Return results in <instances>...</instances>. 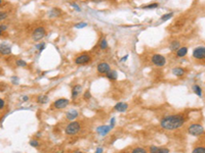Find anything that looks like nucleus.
Segmentation results:
<instances>
[{
  "label": "nucleus",
  "mask_w": 205,
  "mask_h": 153,
  "mask_svg": "<svg viewBox=\"0 0 205 153\" xmlns=\"http://www.w3.org/2000/svg\"><path fill=\"white\" fill-rule=\"evenodd\" d=\"M188 118L185 113H178V115H172L163 118L160 121V126L162 129L167 130V131H173V130L180 129L184 126Z\"/></svg>",
  "instance_id": "f257e3e1"
},
{
  "label": "nucleus",
  "mask_w": 205,
  "mask_h": 153,
  "mask_svg": "<svg viewBox=\"0 0 205 153\" xmlns=\"http://www.w3.org/2000/svg\"><path fill=\"white\" fill-rule=\"evenodd\" d=\"M81 130V124L79 121H72L69 124H67L66 129H65V133L68 136H73V135L78 134Z\"/></svg>",
  "instance_id": "f03ea898"
},
{
  "label": "nucleus",
  "mask_w": 205,
  "mask_h": 153,
  "mask_svg": "<svg viewBox=\"0 0 205 153\" xmlns=\"http://www.w3.org/2000/svg\"><path fill=\"white\" fill-rule=\"evenodd\" d=\"M92 60V57L91 55H90L89 53H81L79 54V55H77L76 57L74 58V62L75 64H77V66H84V64H88L89 62H91Z\"/></svg>",
  "instance_id": "7ed1b4c3"
},
{
  "label": "nucleus",
  "mask_w": 205,
  "mask_h": 153,
  "mask_svg": "<svg viewBox=\"0 0 205 153\" xmlns=\"http://www.w3.org/2000/svg\"><path fill=\"white\" fill-rule=\"evenodd\" d=\"M188 133L192 136H201L204 133V128L200 124H192L188 128Z\"/></svg>",
  "instance_id": "20e7f679"
},
{
  "label": "nucleus",
  "mask_w": 205,
  "mask_h": 153,
  "mask_svg": "<svg viewBox=\"0 0 205 153\" xmlns=\"http://www.w3.org/2000/svg\"><path fill=\"white\" fill-rule=\"evenodd\" d=\"M194 59L198 61H203L205 60V46H198L193 50V54H192Z\"/></svg>",
  "instance_id": "39448f33"
},
{
  "label": "nucleus",
  "mask_w": 205,
  "mask_h": 153,
  "mask_svg": "<svg viewBox=\"0 0 205 153\" xmlns=\"http://www.w3.org/2000/svg\"><path fill=\"white\" fill-rule=\"evenodd\" d=\"M46 36V30L44 29V27H37L34 29L32 33V39L34 41H40Z\"/></svg>",
  "instance_id": "423d86ee"
},
{
  "label": "nucleus",
  "mask_w": 205,
  "mask_h": 153,
  "mask_svg": "<svg viewBox=\"0 0 205 153\" xmlns=\"http://www.w3.org/2000/svg\"><path fill=\"white\" fill-rule=\"evenodd\" d=\"M151 61L154 66H156L158 67H162L166 63V58L163 55H161V54L156 53V54H153L152 55Z\"/></svg>",
  "instance_id": "0eeeda50"
},
{
  "label": "nucleus",
  "mask_w": 205,
  "mask_h": 153,
  "mask_svg": "<svg viewBox=\"0 0 205 153\" xmlns=\"http://www.w3.org/2000/svg\"><path fill=\"white\" fill-rule=\"evenodd\" d=\"M97 71H98V75H106V76H107V75L112 71V69H111L110 64L107 63V62H105V61H102L98 64Z\"/></svg>",
  "instance_id": "6e6552de"
},
{
  "label": "nucleus",
  "mask_w": 205,
  "mask_h": 153,
  "mask_svg": "<svg viewBox=\"0 0 205 153\" xmlns=\"http://www.w3.org/2000/svg\"><path fill=\"white\" fill-rule=\"evenodd\" d=\"M69 102L70 101L67 98H59V99L54 101L53 107L56 108V109H63V108H66L69 105Z\"/></svg>",
  "instance_id": "1a4fd4ad"
},
{
  "label": "nucleus",
  "mask_w": 205,
  "mask_h": 153,
  "mask_svg": "<svg viewBox=\"0 0 205 153\" xmlns=\"http://www.w3.org/2000/svg\"><path fill=\"white\" fill-rule=\"evenodd\" d=\"M184 24H185V20H184L183 19L176 20L175 22L170 26L169 31H170L171 33H176V32H178V31H180V30L181 29V28H183Z\"/></svg>",
  "instance_id": "9d476101"
},
{
  "label": "nucleus",
  "mask_w": 205,
  "mask_h": 153,
  "mask_svg": "<svg viewBox=\"0 0 205 153\" xmlns=\"http://www.w3.org/2000/svg\"><path fill=\"white\" fill-rule=\"evenodd\" d=\"M149 151L150 153H169V149L161 148V147H157V146H150Z\"/></svg>",
  "instance_id": "9b49d317"
},
{
  "label": "nucleus",
  "mask_w": 205,
  "mask_h": 153,
  "mask_svg": "<svg viewBox=\"0 0 205 153\" xmlns=\"http://www.w3.org/2000/svg\"><path fill=\"white\" fill-rule=\"evenodd\" d=\"M111 129H112L111 126H101V127H98L97 131L101 136H105V135H107L109 132H110Z\"/></svg>",
  "instance_id": "f8f14e48"
},
{
  "label": "nucleus",
  "mask_w": 205,
  "mask_h": 153,
  "mask_svg": "<svg viewBox=\"0 0 205 153\" xmlns=\"http://www.w3.org/2000/svg\"><path fill=\"white\" fill-rule=\"evenodd\" d=\"M81 90H82L81 85H75V86L72 88V98H73V99H76V98L79 96L80 93H81Z\"/></svg>",
  "instance_id": "ddd939ff"
},
{
  "label": "nucleus",
  "mask_w": 205,
  "mask_h": 153,
  "mask_svg": "<svg viewBox=\"0 0 205 153\" xmlns=\"http://www.w3.org/2000/svg\"><path fill=\"white\" fill-rule=\"evenodd\" d=\"M78 115H79V113L76 109H71L66 113V118H67V120H69V121H74L76 118H78Z\"/></svg>",
  "instance_id": "4468645a"
},
{
  "label": "nucleus",
  "mask_w": 205,
  "mask_h": 153,
  "mask_svg": "<svg viewBox=\"0 0 205 153\" xmlns=\"http://www.w3.org/2000/svg\"><path fill=\"white\" fill-rule=\"evenodd\" d=\"M127 108H128V105H127V103L124 102H118L117 104L114 106V109L116 111H119V112H124Z\"/></svg>",
  "instance_id": "2eb2a0df"
},
{
  "label": "nucleus",
  "mask_w": 205,
  "mask_h": 153,
  "mask_svg": "<svg viewBox=\"0 0 205 153\" xmlns=\"http://www.w3.org/2000/svg\"><path fill=\"white\" fill-rule=\"evenodd\" d=\"M0 51H1L2 55H8V54L11 53V48H10V46L6 45V44L1 43V45H0Z\"/></svg>",
  "instance_id": "dca6fc26"
},
{
  "label": "nucleus",
  "mask_w": 205,
  "mask_h": 153,
  "mask_svg": "<svg viewBox=\"0 0 205 153\" xmlns=\"http://www.w3.org/2000/svg\"><path fill=\"white\" fill-rule=\"evenodd\" d=\"M98 48H100L101 50H106V49H108V46H109L108 42H107V40H106V38L104 37V36H102L100 40H98Z\"/></svg>",
  "instance_id": "f3484780"
},
{
  "label": "nucleus",
  "mask_w": 205,
  "mask_h": 153,
  "mask_svg": "<svg viewBox=\"0 0 205 153\" xmlns=\"http://www.w3.org/2000/svg\"><path fill=\"white\" fill-rule=\"evenodd\" d=\"M172 74L176 77H183L186 74V71L181 66H176L172 69Z\"/></svg>",
  "instance_id": "a211bd4d"
},
{
  "label": "nucleus",
  "mask_w": 205,
  "mask_h": 153,
  "mask_svg": "<svg viewBox=\"0 0 205 153\" xmlns=\"http://www.w3.org/2000/svg\"><path fill=\"white\" fill-rule=\"evenodd\" d=\"M62 12H63V10L58 8V7H54V8H53L49 11V17H59V15L62 14Z\"/></svg>",
  "instance_id": "6ab92c4d"
},
{
  "label": "nucleus",
  "mask_w": 205,
  "mask_h": 153,
  "mask_svg": "<svg viewBox=\"0 0 205 153\" xmlns=\"http://www.w3.org/2000/svg\"><path fill=\"white\" fill-rule=\"evenodd\" d=\"M181 43H180V41H178V40H175V41H172L170 44H169V49L171 51H178V49H180L181 47Z\"/></svg>",
  "instance_id": "aec40b11"
},
{
  "label": "nucleus",
  "mask_w": 205,
  "mask_h": 153,
  "mask_svg": "<svg viewBox=\"0 0 205 153\" xmlns=\"http://www.w3.org/2000/svg\"><path fill=\"white\" fill-rule=\"evenodd\" d=\"M187 53H188V48L185 47V46H184V47H181L175 52V54H176V56H178V57H184V56L187 55Z\"/></svg>",
  "instance_id": "412c9836"
},
{
  "label": "nucleus",
  "mask_w": 205,
  "mask_h": 153,
  "mask_svg": "<svg viewBox=\"0 0 205 153\" xmlns=\"http://www.w3.org/2000/svg\"><path fill=\"white\" fill-rule=\"evenodd\" d=\"M192 90H193V92L195 93L197 96H199V97H201L202 96V89L201 87L199 86V85H193V87H192Z\"/></svg>",
  "instance_id": "4be33fe9"
},
{
  "label": "nucleus",
  "mask_w": 205,
  "mask_h": 153,
  "mask_svg": "<svg viewBox=\"0 0 205 153\" xmlns=\"http://www.w3.org/2000/svg\"><path fill=\"white\" fill-rule=\"evenodd\" d=\"M37 102L40 104H45L48 102V97L46 95H39L37 97Z\"/></svg>",
  "instance_id": "5701e85b"
},
{
  "label": "nucleus",
  "mask_w": 205,
  "mask_h": 153,
  "mask_svg": "<svg viewBox=\"0 0 205 153\" xmlns=\"http://www.w3.org/2000/svg\"><path fill=\"white\" fill-rule=\"evenodd\" d=\"M117 77H118L117 72H116L115 71H113V69L107 75V78L109 80H111V81H115V80H117Z\"/></svg>",
  "instance_id": "b1692460"
},
{
  "label": "nucleus",
  "mask_w": 205,
  "mask_h": 153,
  "mask_svg": "<svg viewBox=\"0 0 205 153\" xmlns=\"http://www.w3.org/2000/svg\"><path fill=\"white\" fill-rule=\"evenodd\" d=\"M192 153H205V146H197L193 150Z\"/></svg>",
  "instance_id": "393cba45"
},
{
  "label": "nucleus",
  "mask_w": 205,
  "mask_h": 153,
  "mask_svg": "<svg viewBox=\"0 0 205 153\" xmlns=\"http://www.w3.org/2000/svg\"><path fill=\"white\" fill-rule=\"evenodd\" d=\"M158 7V3H156V2H154V3H151V4H148V5H143L142 8L144 9H153V8H157Z\"/></svg>",
  "instance_id": "a878e982"
},
{
  "label": "nucleus",
  "mask_w": 205,
  "mask_h": 153,
  "mask_svg": "<svg viewBox=\"0 0 205 153\" xmlns=\"http://www.w3.org/2000/svg\"><path fill=\"white\" fill-rule=\"evenodd\" d=\"M173 17V12H169V14H163L162 17H161V22H165V20H170L171 17Z\"/></svg>",
  "instance_id": "bb28decb"
},
{
  "label": "nucleus",
  "mask_w": 205,
  "mask_h": 153,
  "mask_svg": "<svg viewBox=\"0 0 205 153\" xmlns=\"http://www.w3.org/2000/svg\"><path fill=\"white\" fill-rule=\"evenodd\" d=\"M15 63H17L18 66H21V67H27L28 66V63L25 60H23V59H18V60H15Z\"/></svg>",
  "instance_id": "cd10ccee"
},
{
  "label": "nucleus",
  "mask_w": 205,
  "mask_h": 153,
  "mask_svg": "<svg viewBox=\"0 0 205 153\" xmlns=\"http://www.w3.org/2000/svg\"><path fill=\"white\" fill-rule=\"evenodd\" d=\"M131 153H148V151L145 148H143V147H136L131 151Z\"/></svg>",
  "instance_id": "c85d7f7f"
},
{
  "label": "nucleus",
  "mask_w": 205,
  "mask_h": 153,
  "mask_svg": "<svg viewBox=\"0 0 205 153\" xmlns=\"http://www.w3.org/2000/svg\"><path fill=\"white\" fill-rule=\"evenodd\" d=\"M29 143H30V145L32 147H38V146H39V142H38V140H31Z\"/></svg>",
  "instance_id": "c756f323"
},
{
  "label": "nucleus",
  "mask_w": 205,
  "mask_h": 153,
  "mask_svg": "<svg viewBox=\"0 0 205 153\" xmlns=\"http://www.w3.org/2000/svg\"><path fill=\"white\" fill-rule=\"evenodd\" d=\"M87 24L86 23H79V24H77L76 26H75V28H77V29H81V28H84L86 27Z\"/></svg>",
  "instance_id": "7c9ffc66"
},
{
  "label": "nucleus",
  "mask_w": 205,
  "mask_h": 153,
  "mask_svg": "<svg viewBox=\"0 0 205 153\" xmlns=\"http://www.w3.org/2000/svg\"><path fill=\"white\" fill-rule=\"evenodd\" d=\"M83 97H84V99L88 100V99H90V98H91V94L89 93V91H87V92L84 93V96H83Z\"/></svg>",
  "instance_id": "2f4dec72"
},
{
  "label": "nucleus",
  "mask_w": 205,
  "mask_h": 153,
  "mask_svg": "<svg viewBox=\"0 0 205 153\" xmlns=\"http://www.w3.org/2000/svg\"><path fill=\"white\" fill-rule=\"evenodd\" d=\"M70 5H71L72 7H74V8L77 10V11H80V10H81V9H80V7L78 6V5H76V4L74 3V2H70Z\"/></svg>",
  "instance_id": "473e14b6"
},
{
  "label": "nucleus",
  "mask_w": 205,
  "mask_h": 153,
  "mask_svg": "<svg viewBox=\"0 0 205 153\" xmlns=\"http://www.w3.org/2000/svg\"><path fill=\"white\" fill-rule=\"evenodd\" d=\"M44 47H45V43H41L40 45L37 46V48L39 49V51H42L43 49H44Z\"/></svg>",
  "instance_id": "72a5a7b5"
},
{
  "label": "nucleus",
  "mask_w": 205,
  "mask_h": 153,
  "mask_svg": "<svg viewBox=\"0 0 205 153\" xmlns=\"http://www.w3.org/2000/svg\"><path fill=\"white\" fill-rule=\"evenodd\" d=\"M3 107H4V100L0 99V109H3Z\"/></svg>",
  "instance_id": "f704fd0d"
},
{
  "label": "nucleus",
  "mask_w": 205,
  "mask_h": 153,
  "mask_svg": "<svg viewBox=\"0 0 205 153\" xmlns=\"http://www.w3.org/2000/svg\"><path fill=\"white\" fill-rule=\"evenodd\" d=\"M0 31H1V34L3 33V31H6V26H4V25L0 26Z\"/></svg>",
  "instance_id": "c9c22d12"
},
{
  "label": "nucleus",
  "mask_w": 205,
  "mask_h": 153,
  "mask_svg": "<svg viewBox=\"0 0 205 153\" xmlns=\"http://www.w3.org/2000/svg\"><path fill=\"white\" fill-rule=\"evenodd\" d=\"M91 2H93V3H101V2H103L104 0H90Z\"/></svg>",
  "instance_id": "e433bc0d"
},
{
  "label": "nucleus",
  "mask_w": 205,
  "mask_h": 153,
  "mask_svg": "<svg viewBox=\"0 0 205 153\" xmlns=\"http://www.w3.org/2000/svg\"><path fill=\"white\" fill-rule=\"evenodd\" d=\"M95 153H103V148H102V147H98V148L97 149V151H95Z\"/></svg>",
  "instance_id": "4c0bfd02"
},
{
  "label": "nucleus",
  "mask_w": 205,
  "mask_h": 153,
  "mask_svg": "<svg viewBox=\"0 0 205 153\" xmlns=\"http://www.w3.org/2000/svg\"><path fill=\"white\" fill-rule=\"evenodd\" d=\"M23 100L28 101V100H29V97H28V96H24V97H23Z\"/></svg>",
  "instance_id": "58836bf2"
},
{
  "label": "nucleus",
  "mask_w": 205,
  "mask_h": 153,
  "mask_svg": "<svg viewBox=\"0 0 205 153\" xmlns=\"http://www.w3.org/2000/svg\"><path fill=\"white\" fill-rule=\"evenodd\" d=\"M73 153H83V152H82V151H80V150H78V149H77V150H75V151H74Z\"/></svg>",
  "instance_id": "ea45409f"
},
{
  "label": "nucleus",
  "mask_w": 205,
  "mask_h": 153,
  "mask_svg": "<svg viewBox=\"0 0 205 153\" xmlns=\"http://www.w3.org/2000/svg\"><path fill=\"white\" fill-rule=\"evenodd\" d=\"M127 57H128V55H125V56H124V57H123L122 59H121V61H124V60H125V59H126Z\"/></svg>",
  "instance_id": "a19ab883"
}]
</instances>
